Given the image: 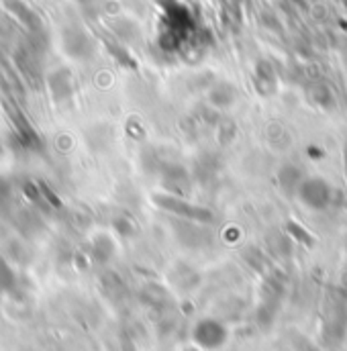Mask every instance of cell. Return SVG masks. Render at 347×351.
I'll return each instance as SVG.
<instances>
[{
	"mask_svg": "<svg viewBox=\"0 0 347 351\" xmlns=\"http://www.w3.org/2000/svg\"><path fill=\"white\" fill-rule=\"evenodd\" d=\"M192 339L202 350H217L225 341V329L217 321L204 319V321L196 323V327L192 331Z\"/></svg>",
	"mask_w": 347,
	"mask_h": 351,
	"instance_id": "obj_2",
	"label": "cell"
},
{
	"mask_svg": "<svg viewBox=\"0 0 347 351\" xmlns=\"http://www.w3.org/2000/svg\"><path fill=\"white\" fill-rule=\"evenodd\" d=\"M154 202H156L160 208L168 210V213H174V215H178V217L192 219V221H211V219H213V215H211L208 210H204V208H200V206H194V204H190V202H186V200H182V198H178V196L156 194V196H154Z\"/></svg>",
	"mask_w": 347,
	"mask_h": 351,
	"instance_id": "obj_1",
	"label": "cell"
}]
</instances>
